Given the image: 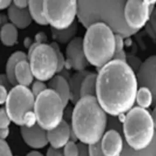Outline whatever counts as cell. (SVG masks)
Listing matches in <instances>:
<instances>
[{
    "mask_svg": "<svg viewBox=\"0 0 156 156\" xmlns=\"http://www.w3.org/2000/svg\"><path fill=\"white\" fill-rule=\"evenodd\" d=\"M138 89L136 74L126 62L113 60L97 73L96 98L108 116L127 114L135 106Z\"/></svg>",
    "mask_w": 156,
    "mask_h": 156,
    "instance_id": "obj_1",
    "label": "cell"
},
{
    "mask_svg": "<svg viewBox=\"0 0 156 156\" xmlns=\"http://www.w3.org/2000/svg\"><path fill=\"white\" fill-rule=\"evenodd\" d=\"M108 121V115L95 97L81 98L72 110L73 133L87 146L99 143L106 132Z\"/></svg>",
    "mask_w": 156,
    "mask_h": 156,
    "instance_id": "obj_2",
    "label": "cell"
},
{
    "mask_svg": "<svg viewBox=\"0 0 156 156\" xmlns=\"http://www.w3.org/2000/svg\"><path fill=\"white\" fill-rule=\"evenodd\" d=\"M126 1H79L78 18L87 29L95 23H103L111 29L115 34L124 38L137 32L129 28L124 17V7Z\"/></svg>",
    "mask_w": 156,
    "mask_h": 156,
    "instance_id": "obj_3",
    "label": "cell"
},
{
    "mask_svg": "<svg viewBox=\"0 0 156 156\" xmlns=\"http://www.w3.org/2000/svg\"><path fill=\"white\" fill-rule=\"evenodd\" d=\"M85 56L89 64L98 69L114 59L115 34L103 23H95L86 29L83 37Z\"/></svg>",
    "mask_w": 156,
    "mask_h": 156,
    "instance_id": "obj_4",
    "label": "cell"
},
{
    "mask_svg": "<svg viewBox=\"0 0 156 156\" xmlns=\"http://www.w3.org/2000/svg\"><path fill=\"white\" fill-rule=\"evenodd\" d=\"M122 134L128 146L136 151L147 149L154 139L156 131L151 113L134 107L123 116Z\"/></svg>",
    "mask_w": 156,
    "mask_h": 156,
    "instance_id": "obj_5",
    "label": "cell"
},
{
    "mask_svg": "<svg viewBox=\"0 0 156 156\" xmlns=\"http://www.w3.org/2000/svg\"><path fill=\"white\" fill-rule=\"evenodd\" d=\"M66 108L57 93L48 88L36 97L34 113L37 124L48 132L57 128L64 121Z\"/></svg>",
    "mask_w": 156,
    "mask_h": 156,
    "instance_id": "obj_6",
    "label": "cell"
},
{
    "mask_svg": "<svg viewBox=\"0 0 156 156\" xmlns=\"http://www.w3.org/2000/svg\"><path fill=\"white\" fill-rule=\"evenodd\" d=\"M78 1H49L43 2V14L51 28L58 30L70 28L78 17Z\"/></svg>",
    "mask_w": 156,
    "mask_h": 156,
    "instance_id": "obj_7",
    "label": "cell"
},
{
    "mask_svg": "<svg viewBox=\"0 0 156 156\" xmlns=\"http://www.w3.org/2000/svg\"><path fill=\"white\" fill-rule=\"evenodd\" d=\"M28 61L36 80L48 82L58 74V59L50 44H39L29 57Z\"/></svg>",
    "mask_w": 156,
    "mask_h": 156,
    "instance_id": "obj_8",
    "label": "cell"
},
{
    "mask_svg": "<svg viewBox=\"0 0 156 156\" xmlns=\"http://www.w3.org/2000/svg\"><path fill=\"white\" fill-rule=\"evenodd\" d=\"M35 98L28 87L17 85L9 91L4 108L12 122L24 126L27 115L34 111Z\"/></svg>",
    "mask_w": 156,
    "mask_h": 156,
    "instance_id": "obj_9",
    "label": "cell"
},
{
    "mask_svg": "<svg viewBox=\"0 0 156 156\" xmlns=\"http://www.w3.org/2000/svg\"><path fill=\"white\" fill-rule=\"evenodd\" d=\"M156 1L129 0L124 7L125 20L130 29L138 32L147 25Z\"/></svg>",
    "mask_w": 156,
    "mask_h": 156,
    "instance_id": "obj_10",
    "label": "cell"
},
{
    "mask_svg": "<svg viewBox=\"0 0 156 156\" xmlns=\"http://www.w3.org/2000/svg\"><path fill=\"white\" fill-rule=\"evenodd\" d=\"M65 56L66 67L69 66L76 72L86 70L89 63L84 53L83 37L77 36L67 44Z\"/></svg>",
    "mask_w": 156,
    "mask_h": 156,
    "instance_id": "obj_11",
    "label": "cell"
},
{
    "mask_svg": "<svg viewBox=\"0 0 156 156\" xmlns=\"http://www.w3.org/2000/svg\"><path fill=\"white\" fill-rule=\"evenodd\" d=\"M125 144L122 132L114 129L107 130L98 143L103 156H121Z\"/></svg>",
    "mask_w": 156,
    "mask_h": 156,
    "instance_id": "obj_12",
    "label": "cell"
},
{
    "mask_svg": "<svg viewBox=\"0 0 156 156\" xmlns=\"http://www.w3.org/2000/svg\"><path fill=\"white\" fill-rule=\"evenodd\" d=\"M139 87H145L153 92L154 98L153 107L156 105V55L150 56L142 64L136 73Z\"/></svg>",
    "mask_w": 156,
    "mask_h": 156,
    "instance_id": "obj_13",
    "label": "cell"
},
{
    "mask_svg": "<svg viewBox=\"0 0 156 156\" xmlns=\"http://www.w3.org/2000/svg\"><path fill=\"white\" fill-rule=\"evenodd\" d=\"M21 133L24 142L33 149H42L49 143L48 131L37 124L30 128L21 127Z\"/></svg>",
    "mask_w": 156,
    "mask_h": 156,
    "instance_id": "obj_14",
    "label": "cell"
},
{
    "mask_svg": "<svg viewBox=\"0 0 156 156\" xmlns=\"http://www.w3.org/2000/svg\"><path fill=\"white\" fill-rule=\"evenodd\" d=\"M73 133L71 126L66 121H63L57 128L48 132V142L51 147L55 149L64 148L70 142Z\"/></svg>",
    "mask_w": 156,
    "mask_h": 156,
    "instance_id": "obj_15",
    "label": "cell"
},
{
    "mask_svg": "<svg viewBox=\"0 0 156 156\" xmlns=\"http://www.w3.org/2000/svg\"><path fill=\"white\" fill-rule=\"evenodd\" d=\"M48 88L56 92L63 101L64 105L67 107L71 102V91L69 81L63 76L57 74L48 82Z\"/></svg>",
    "mask_w": 156,
    "mask_h": 156,
    "instance_id": "obj_16",
    "label": "cell"
},
{
    "mask_svg": "<svg viewBox=\"0 0 156 156\" xmlns=\"http://www.w3.org/2000/svg\"><path fill=\"white\" fill-rule=\"evenodd\" d=\"M7 15L9 23L18 29L24 30L28 28L32 22L28 9H20L15 7L14 4L8 9Z\"/></svg>",
    "mask_w": 156,
    "mask_h": 156,
    "instance_id": "obj_17",
    "label": "cell"
},
{
    "mask_svg": "<svg viewBox=\"0 0 156 156\" xmlns=\"http://www.w3.org/2000/svg\"><path fill=\"white\" fill-rule=\"evenodd\" d=\"M90 156H103L97 144L88 146ZM121 156H156V133L151 144L147 149L142 151H136L130 147L125 142V147Z\"/></svg>",
    "mask_w": 156,
    "mask_h": 156,
    "instance_id": "obj_18",
    "label": "cell"
},
{
    "mask_svg": "<svg viewBox=\"0 0 156 156\" xmlns=\"http://www.w3.org/2000/svg\"><path fill=\"white\" fill-rule=\"evenodd\" d=\"M15 78L18 85L29 88L33 84L35 78L28 60L21 61L16 66Z\"/></svg>",
    "mask_w": 156,
    "mask_h": 156,
    "instance_id": "obj_19",
    "label": "cell"
},
{
    "mask_svg": "<svg viewBox=\"0 0 156 156\" xmlns=\"http://www.w3.org/2000/svg\"><path fill=\"white\" fill-rule=\"evenodd\" d=\"M78 30V23L77 21L70 28L66 29L61 30L52 28L50 29L53 42L58 44H68L77 37Z\"/></svg>",
    "mask_w": 156,
    "mask_h": 156,
    "instance_id": "obj_20",
    "label": "cell"
},
{
    "mask_svg": "<svg viewBox=\"0 0 156 156\" xmlns=\"http://www.w3.org/2000/svg\"><path fill=\"white\" fill-rule=\"evenodd\" d=\"M22 60H28V55L22 51L18 50L10 55L6 63L5 74L14 87L18 85L15 78V69L17 64Z\"/></svg>",
    "mask_w": 156,
    "mask_h": 156,
    "instance_id": "obj_21",
    "label": "cell"
},
{
    "mask_svg": "<svg viewBox=\"0 0 156 156\" xmlns=\"http://www.w3.org/2000/svg\"><path fill=\"white\" fill-rule=\"evenodd\" d=\"M89 73L90 71L87 70L77 71L71 76L69 80L71 91V102L74 105H75L80 99V89L81 84L84 78Z\"/></svg>",
    "mask_w": 156,
    "mask_h": 156,
    "instance_id": "obj_22",
    "label": "cell"
},
{
    "mask_svg": "<svg viewBox=\"0 0 156 156\" xmlns=\"http://www.w3.org/2000/svg\"><path fill=\"white\" fill-rule=\"evenodd\" d=\"M97 73L90 72L84 78L80 89V98L97 95Z\"/></svg>",
    "mask_w": 156,
    "mask_h": 156,
    "instance_id": "obj_23",
    "label": "cell"
},
{
    "mask_svg": "<svg viewBox=\"0 0 156 156\" xmlns=\"http://www.w3.org/2000/svg\"><path fill=\"white\" fill-rule=\"evenodd\" d=\"M18 29L11 23L1 27V40L4 46H14L18 42Z\"/></svg>",
    "mask_w": 156,
    "mask_h": 156,
    "instance_id": "obj_24",
    "label": "cell"
},
{
    "mask_svg": "<svg viewBox=\"0 0 156 156\" xmlns=\"http://www.w3.org/2000/svg\"><path fill=\"white\" fill-rule=\"evenodd\" d=\"M44 1H29L28 10L32 21L41 26L49 25L43 14Z\"/></svg>",
    "mask_w": 156,
    "mask_h": 156,
    "instance_id": "obj_25",
    "label": "cell"
},
{
    "mask_svg": "<svg viewBox=\"0 0 156 156\" xmlns=\"http://www.w3.org/2000/svg\"><path fill=\"white\" fill-rule=\"evenodd\" d=\"M154 98L153 92L147 87H140L137 90L136 103L137 107L147 109L154 105Z\"/></svg>",
    "mask_w": 156,
    "mask_h": 156,
    "instance_id": "obj_26",
    "label": "cell"
},
{
    "mask_svg": "<svg viewBox=\"0 0 156 156\" xmlns=\"http://www.w3.org/2000/svg\"><path fill=\"white\" fill-rule=\"evenodd\" d=\"M50 45L53 47V48L55 50L56 53L58 62V74L63 71L66 67V56L63 53L62 50L60 49V45L57 43L53 42L50 43Z\"/></svg>",
    "mask_w": 156,
    "mask_h": 156,
    "instance_id": "obj_27",
    "label": "cell"
},
{
    "mask_svg": "<svg viewBox=\"0 0 156 156\" xmlns=\"http://www.w3.org/2000/svg\"><path fill=\"white\" fill-rule=\"evenodd\" d=\"M64 156H79V144L74 141H70L65 146L63 151Z\"/></svg>",
    "mask_w": 156,
    "mask_h": 156,
    "instance_id": "obj_28",
    "label": "cell"
},
{
    "mask_svg": "<svg viewBox=\"0 0 156 156\" xmlns=\"http://www.w3.org/2000/svg\"><path fill=\"white\" fill-rule=\"evenodd\" d=\"M48 89V84H46L44 82L36 80L31 85V88L30 90L36 98Z\"/></svg>",
    "mask_w": 156,
    "mask_h": 156,
    "instance_id": "obj_29",
    "label": "cell"
},
{
    "mask_svg": "<svg viewBox=\"0 0 156 156\" xmlns=\"http://www.w3.org/2000/svg\"><path fill=\"white\" fill-rule=\"evenodd\" d=\"M11 119L4 107H1L0 109V129L9 128L11 125Z\"/></svg>",
    "mask_w": 156,
    "mask_h": 156,
    "instance_id": "obj_30",
    "label": "cell"
},
{
    "mask_svg": "<svg viewBox=\"0 0 156 156\" xmlns=\"http://www.w3.org/2000/svg\"><path fill=\"white\" fill-rule=\"evenodd\" d=\"M143 62L139 57H136L135 56H130L128 57L127 63L132 68V69L135 71L136 74L140 69L142 66Z\"/></svg>",
    "mask_w": 156,
    "mask_h": 156,
    "instance_id": "obj_31",
    "label": "cell"
},
{
    "mask_svg": "<svg viewBox=\"0 0 156 156\" xmlns=\"http://www.w3.org/2000/svg\"><path fill=\"white\" fill-rule=\"evenodd\" d=\"M124 47V37L120 35L115 34V53L125 50Z\"/></svg>",
    "mask_w": 156,
    "mask_h": 156,
    "instance_id": "obj_32",
    "label": "cell"
},
{
    "mask_svg": "<svg viewBox=\"0 0 156 156\" xmlns=\"http://www.w3.org/2000/svg\"><path fill=\"white\" fill-rule=\"evenodd\" d=\"M1 156H13L9 145L3 140H1Z\"/></svg>",
    "mask_w": 156,
    "mask_h": 156,
    "instance_id": "obj_33",
    "label": "cell"
},
{
    "mask_svg": "<svg viewBox=\"0 0 156 156\" xmlns=\"http://www.w3.org/2000/svg\"><path fill=\"white\" fill-rule=\"evenodd\" d=\"M9 95V90L5 87L0 85V105H5Z\"/></svg>",
    "mask_w": 156,
    "mask_h": 156,
    "instance_id": "obj_34",
    "label": "cell"
},
{
    "mask_svg": "<svg viewBox=\"0 0 156 156\" xmlns=\"http://www.w3.org/2000/svg\"><path fill=\"white\" fill-rule=\"evenodd\" d=\"M0 83H1V86L5 87L7 90H9V91L14 87V86L12 85V84L9 81L8 78L5 73L1 74L0 75Z\"/></svg>",
    "mask_w": 156,
    "mask_h": 156,
    "instance_id": "obj_35",
    "label": "cell"
},
{
    "mask_svg": "<svg viewBox=\"0 0 156 156\" xmlns=\"http://www.w3.org/2000/svg\"><path fill=\"white\" fill-rule=\"evenodd\" d=\"M13 4L15 7L20 9H28L29 6V1L27 0H14Z\"/></svg>",
    "mask_w": 156,
    "mask_h": 156,
    "instance_id": "obj_36",
    "label": "cell"
},
{
    "mask_svg": "<svg viewBox=\"0 0 156 156\" xmlns=\"http://www.w3.org/2000/svg\"><path fill=\"white\" fill-rule=\"evenodd\" d=\"M127 59H128V56L126 55L125 51L123 50L118 53H116L114 55L113 60H119L124 62H127Z\"/></svg>",
    "mask_w": 156,
    "mask_h": 156,
    "instance_id": "obj_37",
    "label": "cell"
},
{
    "mask_svg": "<svg viewBox=\"0 0 156 156\" xmlns=\"http://www.w3.org/2000/svg\"><path fill=\"white\" fill-rule=\"evenodd\" d=\"M80 155L79 156H90L89 147L83 143H80Z\"/></svg>",
    "mask_w": 156,
    "mask_h": 156,
    "instance_id": "obj_38",
    "label": "cell"
},
{
    "mask_svg": "<svg viewBox=\"0 0 156 156\" xmlns=\"http://www.w3.org/2000/svg\"><path fill=\"white\" fill-rule=\"evenodd\" d=\"M13 4V1L11 0H0V10H8Z\"/></svg>",
    "mask_w": 156,
    "mask_h": 156,
    "instance_id": "obj_39",
    "label": "cell"
},
{
    "mask_svg": "<svg viewBox=\"0 0 156 156\" xmlns=\"http://www.w3.org/2000/svg\"><path fill=\"white\" fill-rule=\"evenodd\" d=\"M46 156H64V154L63 151H62L59 149H55L50 147L46 153Z\"/></svg>",
    "mask_w": 156,
    "mask_h": 156,
    "instance_id": "obj_40",
    "label": "cell"
},
{
    "mask_svg": "<svg viewBox=\"0 0 156 156\" xmlns=\"http://www.w3.org/2000/svg\"><path fill=\"white\" fill-rule=\"evenodd\" d=\"M48 38L43 32H39L36 34L35 37V42L38 43L39 44H44L46 43V41Z\"/></svg>",
    "mask_w": 156,
    "mask_h": 156,
    "instance_id": "obj_41",
    "label": "cell"
},
{
    "mask_svg": "<svg viewBox=\"0 0 156 156\" xmlns=\"http://www.w3.org/2000/svg\"><path fill=\"white\" fill-rule=\"evenodd\" d=\"M149 22H150L151 26H152L153 27V30L154 31V33L156 34V8H154V9L153 10L151 17H150V20Z\"/></svg>",
    "mask_w": 156,
    "mask_h": 156,
    "instance_id": "obj_42",
    "label": "cell"
},
{
    "mask_svg": "<svg viewBox=\"0 0 156 156\" xmlns=\"http://www.w3.org/2000/svg\"><path fill=\"white\" fill-rule=\"evenodd\" d=\"M9 135V128H5V129H1L0 131V136H1V140H5Z\"/></svg>",
    "mask_w": 156,
    "mask_h": 156,
    "instance_id": "obj_43",
    "label": "cell"
},
{
    "mask_svg": "<svg viewBox=\"0 0 156 156\" xmlns=\"http://www.w3.org/2000/svg\"><path fill=\"white\" fill-rule=\"evenodd\" d=\"M9 23V21L8 19L7 15L4 14H1L0 15V24H1V27Z\"/></svg>",
    "mask_w": 156,
    "mask_h": 156,
    "instance_id": "obj_44",
    "label": "cell"
},
{
    "mask_svg": "<svg viewBox=\"0 0 156 156\" xmlns=\"http://www.w3.org/2000/svg\"><path fill=\"white\" fill-rule=\"evenodd\" d=\"M153 107H154L153 109L152 112H151V117H152V119L153 121L154 128H155L156 131V105Z\"/></svg>",
    "mask_w": 156,
    "mask_h": 156,
    "instance_id": "obj_45",
    "label": "cell"
},
{
    "mask_svg": "<svg viewBox=\"0 0 156 156\" xmlns=\"http://www.w3.org/2000/svg\"><path fill=\"white\" fill-rule=\"evenodd\" d=\"M26 156H43L41 153L36 151H33L30 152Z\"/></svg>",
    "mask_w": 156,
    "mask_h": 156,
    "instance_id": "obj_46",
    "label": "cell"
}]
</instances>
